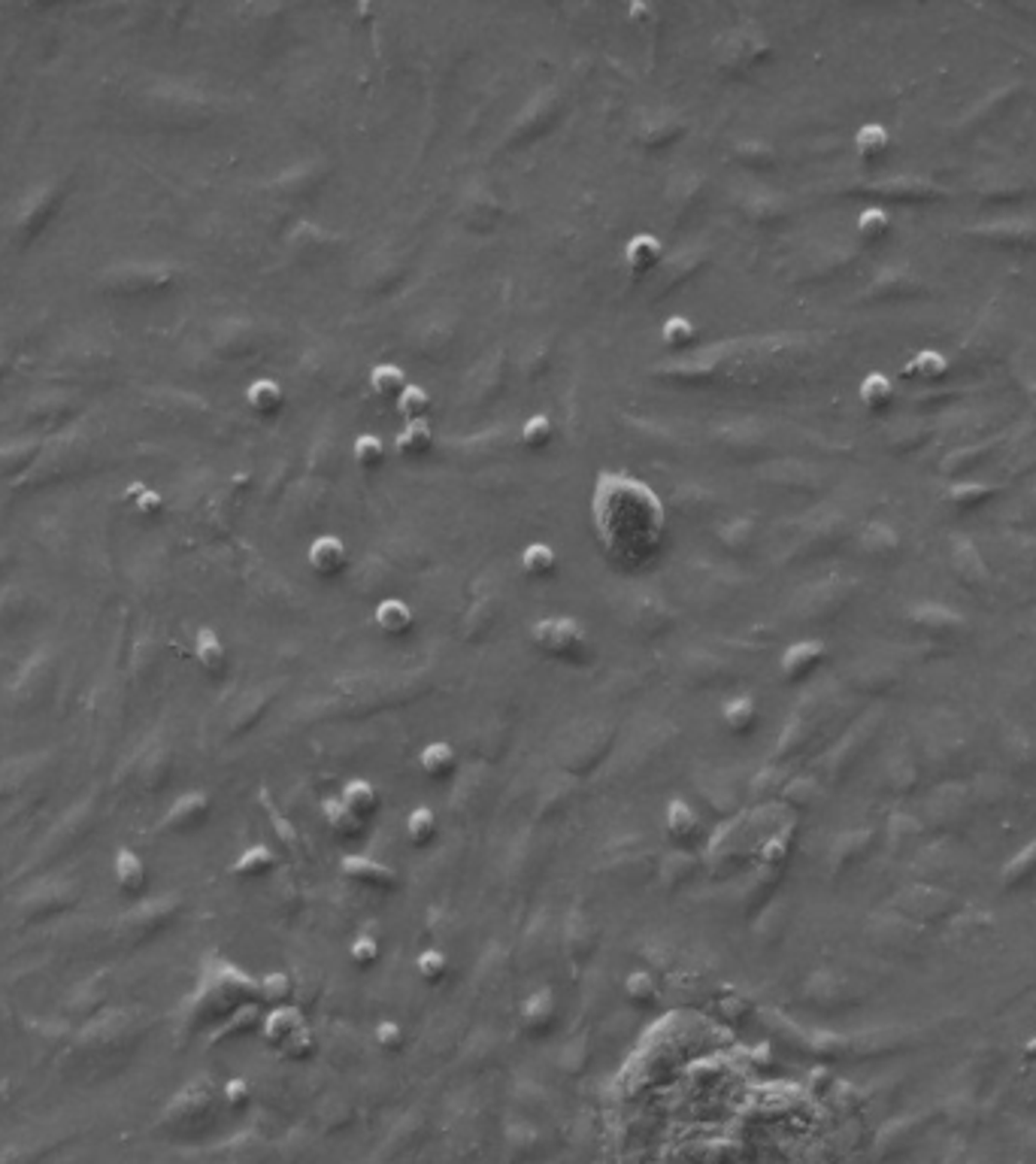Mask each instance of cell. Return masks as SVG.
Returning a JSON list of instances; mask_svg holds the SVG:
<instances>
[{
	"label": "cell",
	"mask_w": 1036,
	"mask_h": 1164,
	"mask_svg": "<svg viewBox=\"0 0 1036 1164\" xmlns=\"http://www.w3.org/2000/svg\"><path fill=\"white\" fill-rule=\"evenodd\" d=\"M521 570H524V576H530V579H549L552 573H555V567H557V556H555V549L549 546V543H530V546H524V552H521Z\"/></svg>",
	"instance_id": "17"
},
{
	"label": "cell",
	"mask_w": 1036,
	"mask_h": 1164,
	"mask_svg": "<svg viewBox=\"0 0 1036 1164\" xmlns=\"http://www.w3.org/2000/svg\"><path fill=\"white\" fill-rule=\"evenodd\" d=\"M225 658V649H221V643L215 640V634H201V661L204 664H210V668H215V664Z\"/></svg>",
	"instance_id": "34"
},
{
	"label": "cell",
	"mask_w": 1036,
	"mask_h": 1164,
	"mask_svg": "<svg viewBox=\"0 0 1036 1164\" xmlns=\"http://www.w3.org/2000/svg\"><path fill=\"white\" fill-rule=\"evenodd\" d=\"M340 797L349 803V810L358 819H367L379 810V789L370 780H349L340 792Z\"/></svg>",
	"instance_id": "14"
},
{
	"label": "cell",
	"mask_w": 1036,
	"mask_h": 1164,
	"mask_svg": "<svg viewBox=\"0 0 1036 1164\" xmlns=\"http://www.w3.org/2000/svg\"><path fill=\"white\" fill-rule=\"evenodd\" d=\"M322 822H325V828L330 831V834H337V837H358L361 828H364V819H358L349 810V803L340 795L322 800Z\"/></svg>",
	"instance_id": "8"
},
{
	"label": "cell",
	"mask_w": 1036,
	"mask_h": 1164,
	"mask_svg": "<svg viewBox=\"0 0 1036 1164\" xmlns=\"http://www.w3.org/2000/svg\"><path fill=\"white\" fill-rule=\"evenodd\" d=\"M349 958L355 967H370L379 958V940L373 934H358L349 944Z\"/></svg>",
	"instance_id": "29"
},
{
	"label": "cell",
	"mask_w": 1036,
	"mask_h": 1164,
	"mask_svg": "<svg viewBox=\"0 0 1036 1164\" xmlns=\"http://www.w3.org/2000/svg\"><path fill=\"white\" fill-rule=\"evenodd\" d=\"M518 1016H521V1028H524L527 1034H543V1031H549L552 1022H555V1016H557V1001H555L552 989H537L534 994H527L524 1001H521Z\"/></svg>",
	"instance_id": "3"
},
{
	"label": "cell",
	"mask_w": 1036,
	"mask_h": 1164,
	"mask_svg": "<svg viewBox=\"0 0 1036 1164\" xmlns=\"http://www.w3.org/2000/svg\"><path fill=\"white\" fill-rule=\"evenodd\" d=\"M906 373L921 379V382H937L948 373V358L937 349H921L918 355L909 358Z\"/></svg>",
	"instance_id": "19"
},
{
	"label": "cell",
	"mask_w": 1036,
	"mask_h": 1164,
	"mask_svg": "<svg viewBox=\"0 0 1036 1164\" xmlns=\"http://www.w3.org/2000/svg\"><path fill=\"white\" fill-rule=\"evenodd\" d=\"M888 231H891V218H888L885 210L870 207V210H863L858 215V237L863 243H879L882 237H888Z\"/></svg>",
	"instance_id": "27"
},
{
	"label": "cell",
	"mask_w": 1036,
	"mask_h": 1164,
	"mask_svg": "<svg viewBox=\"0 0 1036 1164\" xmlns=\"http://www.w3.org/2000/svg\"><path fill=\"white\" fill-rule=\"evenodd\" d=\"M415 974L422 977L425 983H431V986H437V983H442L445 980V974H449V955H445L442 950H425V952H418V958H415Z\"/></svg>",
	"instance_id": "25"
},
{
	"label": "cell",
	"mask_w": 1036,
	"mask_h": 1164,
	"mask_svg": "<svg viewBox=\"0 0 1036 1164\" xmlns=\"http://www.w3.org/2000/svg\"><path fill=\"white\" fill-rule=\"evenodd\" d=\"M625 994L636 1007H652V1004H658L661 989H658L655 974H649V970H631L625 977Z\"/></svg>",
	"instance_id": "20"
},
{
	"label": "cell",
	"mask_w": 1036,
	"mask_h": 1164,
	"mask_svg": "<svg viewBox=\"0 0 1036 1164\" xmlns=\"http://www.w3.org/2000/svg\"><path fill=\"white\" fill-rule=\"evenodd\" d=\"M406 385H409L406 373L398 365H376L370 370V388H373V395L382 398V401H398Z\"/></svg>",
	"instance_id": "18"
},
{
	"label": "cell",
	"mask_w": 1036,
	"mask_h": 1164,
	"mask_svg": "<svg viewBox=\"0 0 1036 1164\" xmlns=\"http://www.w3.org/2000/svg\"><path fill=\"white\" fill-rule=\"evenodd\" d=\"M303 1028V1016L294 1010V1007H276L270 1016H267V1025H264V1034H267V1040L270 1043H279V1046H286L297 1031Z\"/></svg>",
	"instance_id": "16"
},
{
	"label": "cell",
	"mask_w": 1036,
	"mask_h": 1164,
	"mask_svg": "<svg viewBox=\"0 0 1036 1164\" xmlns=\"http://www.w3.org/2000/svg\"><path fill=\"white\" fill-rule=\"evenodd\" d=\"M888 146H891V134H888V128H882V125H876V122L861 125L858 134H855V152H858L863 161H873V158L885 155Z\"/></svg>",
	"instance_id": "21"
},
{
	"label": "cell",
	"mask_w": 1036,
	"mask_h": 1164,
	"mask_svg": "<svg viewBox=\"0 0 1036 1164\" xmlns=\"http://www.w3.org/2000/svg\"><path fill=\"white\" fill-rule=\"evenodd\" d=\"M858 398H861V404L870 409V412H882V409H888L891 407V401H894V382L885 376V373H866L863 379H861V385H858Z\"/></svg>",
	"instance_id": "12"
},
{
	"label": "cell",
	"mask_w": 1036,
	"mask_h": 1164,
	"mask_svg": "<svg viewBox=\"0 0 1036 1164\" xmlns=\"http://www.w3.org/2000/svg\"><path fill=\"white\" fill-rule=\"evenodd\" d=\"M530 640L555 658H573L585 646V631L573 619H546L530 628Z\"/></svg>",
	"instance_id": "1"
},
{
	"label": "cell",
	"mask_w": 1036,
	"mask_h": 1164,
	"mask_svg": "<svg viewBox=\"0 0 1036 1164\" xmlns=\"http://www.w3.org/2000/svg\"><path fill=\"white\" fill-rule=\"evenodd\" d=\"M306 562H310V567H313L319 576L333 579V576H340V573L349 567V549H346V543H343L340 537L322 534V537H316V540L310 543V552H306Z\"/></svg>",
	"instance_id": "2"
},
{
	"label": "cell",
	"mask_w": 1036,
	"mask_h": 1164,
	"mask_svg": "<svg viewBox=\"0 0 1036 1164\" xmlns=\"http://www.w3.org/2000/svg\"><path fill=\"white\" fill-rule=\"evenodd\" d=\"M246 404L255 409L258 415H273L283 409L286 404V388L276 379H255L246 388Z\"/></svg>",
	"instance_id": "9"
},
{
	"label": "cell",
	"mask_w": 1036,
	"mask_h": 1164,
	"mask_svg": "<svg viewBox=\"0 0 1036 1164\" xmlns=\"http://www.w3.org/2000/svg\"><path fill=\"white\" fill-rule=\"evenodd\" d=\"M270 865H273V852H270L267 846H251V849L240 858L237 871H240V873H264V871H270Z\"/></svg>",
	"instance_id": "31"
},
{
	"label": "cell",
	"mask_w": 1036,
	"mask_h": 1164,
	"mask_svg": "<svg viewBox=\"0 0 1036 1164\" xmlns=\"http://www.w3.org/2000/svg\"><path fill=\"white\" fill-rule=\"evenodd\" d=\"M418 767H422V773L431 776V780H449L458 767L455 746L445 740H431L428 746H422V753H418Z\"/></svg>",
	"instance_id": "6"
},
{
	"label": "cell",
	"mask_w": 1036,
	"mask_h": 1164,
	"mask_svg": "<svg viewBox=\"0 0 1036 1164\" xmlns=\"http://www.w3.org/2000/svg\"><path fill=\"white\" fill-rule=\"evenodd\" d=\"M291 994V980L286 974H270L264 980V997L267 1001H286Z\"/></svg>",
	"instance_id": "33"
},
{
	"label": "cell",
	"mask_w": 1036,
	"mask_h": 1164,
	"mask_svg": "<svg viewBox=\"0 0 1036 1164\" xmlns=\"http://www.w3.org/2000/svg\"><path fill=\"white\" fill-rule=\"evenodd\" d=\"M352 458L361 470H373L385 461V443L376 434H358L352 443Z\"/></svg>",
	"instance_id": "24"
},
{
	"label": "cell",
	"mask_w": 1036,
	"mask_h": 1164,
	"mask_svg": "<svg viewBox=\"0 0 1036 1164\" xmlns=\"http://www.w3.org/2000/svg\"><path fill=\"white\" fill-rule=\"evenodd\" d=\"M694 337H697V328H694V322L685 319V316H670V319L661 325V343H664L667 349H673V352L688 349V346L694 343Z\"/></svg>",
	"instance_id": "23"
},
{
	"label": "cell",
	"mask_w": 1036,
	"mask_h": 1164,
	"mask_svg": "<svg viewBox=\"0 0 1036 1164\" xmlns=\"http://www.w3.org/2000/svg\"><path fill=\"white\" fill-rule=\"evenodd\" d=\"M664 258V243L655 234H633L625 243V267L633 276H646L652 273Z\"/></svg>",
	"instance_id": "4"
},
{
	"label": "cell",
	"mask_w": 1036,
	"mask_h": 1164,
	"mask_svg": "<svg viewBox=\"0 0 1036 1164\" xmlns=\"http://www.w3.org/2000/svg\"><path fill=\"white\" fill-rule=\"evenodd\" d=\"M283 1049L288 1052L291 1059H306V1056H310V1052L316 1049V1037H313V1034H310V1028H306V1025H303V1028H300V1031H297V1034H294V1037H291V1040H288Z\"/></svg>",
	"instance_id": "32"
},
{
	"label": "cell",
	"mask_w": 1036,
	"mask_h": 1164,
	"mask_svg": "<svg viewBox=\"0 0 1036 1164\" xmlns=\"http://www.w3.org/2000/svg\"><path fill=\"white\" fill-rule=\"evenodd\" d=\"M373 1040L385 1049V1052H398L403 1046V1028L395 1019H382L376 1028H373Z\"/></svg>",
	"instance_id": "30"
},
{
	"label": "cell",
	"mask_w": 1036,
	"mask_h": 1164,
	"mask_svg": "<svg viewBox=\"0 0 1036 1164\" xmlns=\"http://www.w3.org/2000/svg\"><path fill=\"white\" fill-rule=\"evenodd\" d=\"M403 828H406V840H409L412 846H428V843L437 837L440 822H437V816H434L431 807H415V810H409Z\"/></svg>",
	"instance_id": "22"
},
{
	"label": "cell",
	"mask_w": 1036,
	"mask_h": 1164,
	"mask_svg": "<svg viewBox=\"0 0 1036 1164\" xmlns=\"http://www.w3.org/2000/svg\"><path fill=\"white\" fill-rule=\"evenodd\" d=\"M398 404V409H401V415L406 422H412V419H425V412L431 409V395H428V388H422V385H406L403 392H401V398L395 401Z\"/></svg>",
	"instance_id": "26"
},
{
	"label": "cell",
	"mask_w": 1036,
	"mask_h": 1164,
	"mask_svg": "<svg viewBox=\"0 0 1036 1164\" xmlns=\"http://www.w3.org/2000/svg\"><path fill=\"white\" fill-rule=\"evenodd\" d=\"M343 873H346V876H352V879H358V882L376 885V889H391V885L398 882V876L391 873L385 865H379V862H370V858H361V855H352V858H346V862H343Z\"/></svg>",
	"instance_id": "10"
},
{
	"label": "cell",
	"mask_w": 1036,
	"mask_h": 1164,
	"mask_svg": "<svg viewBox=\"0 0 1036 1164\" xmlns=\"http://www.w3.org/2000/svg\"><path fill=\"white\" fill-rule=\"evenodd\" d=\"M431 446H434V431H431L428 419H412V422H406L403 431L395 437V449H398L401 455H406V458L425 455Z\"/></svg>",
	"instance_id": "11"
},
{
	"label": "cell",
	"mask_w": 1036,
	"mask_h": 1164,
	"mask_svg": "<svg viewBox=\"0 0 1036 1164\" xmlns=\"http://www.w3.org/2000/svg\"><path fill=\"white\" fill-rule=\"evenodd\" d=\"M412 622H415L412 606L406 601H401V598H385L373 609V625L385 637H403L412 628Z\"/></svg>",
	"instance_id": "5"
},
{
	"label": "cell",
	"mask_w": 1036,
	"mask_h": 1164,
	"mask_svg": "<svg viewBox=\"0 0 1036 1164\" xmlns=\"http://www.w3.org/2000/svg\"><path fill=\"white\" fill-rule=\"evenodd\" d=\"M754 718H758V707H754V701L746 698V695H737V698H731V701L721 704V725H724L727 731H731V734H746V731H751Z\"/></svg>",
	"instance_id": "15"
},
{
	"label": "cell",
	"mask_w": 1036,
	"mask_h": 1164,
	"mask_svg": "<svg viewBox=\"0 0 1036 1164\" xmlns=\"http://www.w3.org/2000/svg\"><path fill=\"white\" fill-rule=\"evenodd\" d=\"M552 437H555V425H552V419H549L546 412L530 415V419L521 425V443H524L527 449H543V446H549Z\"/></svg>",
	"instance_id": "28"
},
{
	"label": "cell",
	"mask_w": 1036,
	"mask_h": 1164,
	"mask_svg": "<svg viewBox=\"0 0 1036 1164\" xmlns=\"http://www.w3.org/2000/svg\"><path fill=\"white\" fill-rule=\"evenodd\" d=\"M664 828H667V834H670V840H673V843H691L697 837V831H700V819H697V813H694V807L688 800L673 797L667 803V810H664Z\"/></svg>",
	"instance_id": "7"
},
{
	"label": "cell",
	"mask_w": 1036,
	"mask_h": 1164,
	"mask_svg": "<svg viewBox=\"0 0 1036 1164\" xmlns=\"http://www.w3.org/2000/svg\"><path fill=\"white\" fill-rule=\"evenodd\" d=\"M822 643H816V640H803V643H794V646H788L786 649V655H782V674H786L788 679H797V677H803L806 671H812L819 664V658H822Z\"/></svg>",
	"instance_id": "13"
}]
</instances>
